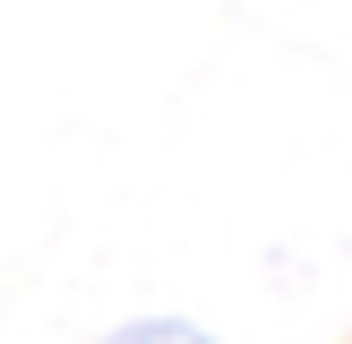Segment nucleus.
<instances>
[{
	"mask_svg": "<svg viewBox=\"0 0 352 344\" xmlns=\"http://www.w3.org/2000/svg\"><path fill=\"white\" fill-rule=\"evenodd\" d=\"M103 344H215V336L189 327V319H129V327H112Z\"/></svg>",
	"mask_w": 352,
	"mask_h": 344,
	"instance_id": "obj_1",
	"label": "nucleus"
}]
</instances>
